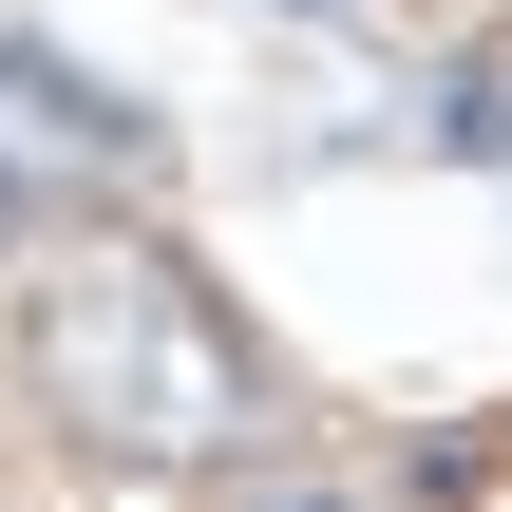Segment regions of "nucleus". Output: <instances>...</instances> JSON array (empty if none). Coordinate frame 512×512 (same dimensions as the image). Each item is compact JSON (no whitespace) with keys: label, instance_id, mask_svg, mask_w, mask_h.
Wrapping results in <instances>:
<instances>
[{"label":"nucleus","instance_id":"nucleus-1","mask_svg":"<svg viewBox=\"0 0 512 512\" xmlns=\"http://www.w3.org/2000/svg\"><path fill=\"white\" fill-rule=\"evenodd\" d=\"M19 380H38V418H57L76 456H114V475H209V456H247V418H266L247 342H228L209 285L152 266V247H76V266H38Z\"/></svg>","mask_w":512,"mask_h":512},{"label":"nucleus","instance_id":"nucleus-2","mask_svg":"<svg viewBox=\"0 0 512 512\" xmlns=\"http://www.w3.org/2000/svg\"><path fill=\"white\" fill-rule=\"evenodd\" d=\"M456 19H475V38H512V0H456Z\"/></svg>","mask_w":512,"mask_h":512}]
</instances>
